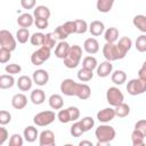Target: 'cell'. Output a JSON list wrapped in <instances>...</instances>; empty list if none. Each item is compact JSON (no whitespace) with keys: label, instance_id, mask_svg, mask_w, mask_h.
I'll list each match as a JSON object with an SVG mask.
<instances>
[{"label":"cell","instance_id":"28","mask_svg":"<svg viewBox=\"0 0 146 146\" xmlns=\"http://www.w3.org/2000/svg\"><path fill=\"white\" fill-rule=\"evenodd\" d=\"M15 79L11 74H2L0 75V88L1 89H9L14 87Z\"/></svg>","mask_w":146,"mask_h":146},{"label":"cell","instance_id":"26","mask_svg":"<svg viewBox=\"0 0 146 146\" xmlns=\"http://www.w3.org/2000/svg\"><path fill=\"white\" fill-rule=\"evenodd\" d=\"M111 80H112V82H113L114 84L121 86V84H123V83L125 82V80H127V74H125V72L122 71V70H116V71H114V72L112 73Z\"/></svg>","mask_w":146,"mask_h":146},{"label":"cell","instance_id":"51","mask_svg":"<svg viewBox=\"0 0 146 146\" xmlns=\"http://www.w3.org/2000/svg\"><path fill=\"white\" fill-rule=\"evenodd\" d=\"M35 2L36 0H21V6L24 9H33L35 7Z\"/></svg>","mask_w":146,"mask_h":146},{"label":"cell","instance_id":"3","mask_svg":"<svg viewBox=\"0 0 146 146\" xmlns=\"http://www.w3.org/2000/svg\"><path fill=\"white\" fill-rule=\"evenodd\" d=\"M127 91L131 96L141 95L146 91V80L138 78V79H131L127 84Z\"/></svg>","mask_w":146,"mask_h":146},{"label":"cell","instance_id":"39","mask_svg":"<svg viewBox=\"0 0 146 146\" xmlns=\"http://www.w3.org/2000/svg\"><path fill=\"white\" fill-rule=\"evenodd\" d=\"M54 34H55V36H56V39H58L59 41H63V40H65L70 34L67 33V31L64 29V26L63 25H59V26H57L56 29H55V31H54Z\"/></svg>","mask_w":146,"mask_h":146},{"label":"cell","instance_id":"19","mask_svg":"<svg viewBox=\"0 0 146 146\" xmlns=\"http://www.w3.org/2000/svg\"><path fill=\"white\" fill-rule=\"evenodd\" d=\"M34 19H35V18H34L33 15H31V14H29V13H24V14H22V15L18 16V18H17V24H18L21 27L27 29V27L32 26V24L34 23Z\"/></svg>","mask_w":146,"mask_h":146},{"label":"cell","instance_id":"35","mask_svg":"<svg viewBox=\"0 0 146 146\" xmlns=\"http://www.w3.org/2000/svg\"><path fill=\"white\" fill-rule=\"evenodd\" d=\"M144 138H145V136L140 131H138L137 129H135L131 132V141H132L133 146H143L144 145Z\"/></svg>","mask_w":146,"mask_h":146},{"label":"cell","instance_id":"6","mask_svg":"<svg viewBox=\"0 0 146 146\" xmlns=\"http://www.w3.org/2000/svg\"><path fill=\"white\" fill-rule=\"evenodd\" d=\"M106 100L110 105L112 106H117L119 104L123 103L124 100V96L122 94V91L117 88V87H110L106 91Z\"/></svg>","mask_w":146,"mask_h":146},{"label":"cell","instance_id":"36","mask_svg":"<svg viewBox=\"0 0 146 146\" xmlns=\"http://www.w3.org/2000/svg\"><path fill=\"white\" fill-rule=\"evenodd\" d=\"M97 66H98V63L94 56H86L82 60V67H86V68L94 71L95 68H97Z\"/></svg>","mask_w":146,"mask_h":146},{"label":"cell","instance_id":"38","mask_svg":"<svg viewBox=\"0 0 146 146\" xmlns=\"http://www.w3.org/2000/svg\"><path fill=\"white\" fill-rule=\"evenodd\" d=\"M135 47L139 52H145L146 51V34H141L136 39Z\"/></svg>","mask_w":146,"mask_h":146},{"label":"cell","instance_id":"8","mask_svg":"<svg viewBox=\"0 0 146 146\" xmlns=\"http://www.w3.org/2000/svg\"><path fill=\"white\" fill-rule=\"evenodd\" d=\"M103 55H104L105 59L110 60V62H114V60L120 59L119 51H117V48H116L115 43L106 42L104 44V47H103Z\"/></svg>","mask_w":146,"mask_h":146},{"label":"cell","instance_id":"55","mask_svg":"<svg viewBox=\"0 0 146 146\" xmlns=\"http://www.w3.org/2000/svg\"><path fill=\"white\" fill-rule=\"evenodd\" d=\"M79 145H80V146H83V145L92 146V143H91V141H89V140H82V141H80V143H79Z\"/></svg>","mask_w":146,"mask_h":146},{"label":"cell","instance_id":"32","mask_svg":"<svg viewBox=\"0 0 146 146\" xmlns=\"http://www.w3.org/2000/svg\"><path fill=\"white\" fill-rule=\"evenodd\" d=\"M114 111H115V115L116 116H119V117H125L130 113V106L128 104H125V103H121L117 106H115Z\"/></svg>","mask_w":146,"mask_h":146},{"label":"cell","instance_id":"47","mask_svg":"<svg viewBox=\"0 0 146 146\" xmlns=\"http://www.w3.org/2000/svg\"><path fill=\"white\" fill-rule=\"evenodd\" d=\"M11 121V114L5 110L0 111V124L1 125H6L7 123H9Z\"/></svg>","mask_w":146,"mask_h":146},{"label":"cell","instance_id":"48","mask_svg":"<svg viewBox=\"0 0 146 146\" xmlns=\"http://www.w3.org/2000/svg\"><path fill=\"white\" fill-rule=\"evenodd\" d=\"M64 29L67 31L68 34H72V33H76V25H75V21H67L63 24Z\"/></svg>","mask_w":146,"mask_h":146},{"label":"cell","instance_id":"50","mask_svg":"<svg viewBox=\"0 0 146 146\" xmlns=\"http://www.w3.org/2000/svg\"><path fill=\"white\" fill-rule=\"evenodd\" d=\"M135 129L140 131L145 137H146V120H139L135 124Z\"/></svg>","mask_w":146,"mask_h":146},{"label":"cell","instance_id":"23","mask_svg":"<svg viewBox=\"0 0 146 146\" xmlns=\"http://www.w3.org/2000/svg\"><path fill=\"white\" fill-rule=\"evenodd\" d=\"M33 16H34V18L48 19L50 17V9L47 6H43V5L36 6L33 10Z\"/></svg>","mask_w":146,"mask_h":146},{"label":"cell","instance_id":"37","mask_svg":"<svg viewBox=\"0 0 146 146\" xmlns=\"http://www.w3.org/2000/svg\"><path fill=\"white\" fill-rule=\"evenodd\" d=\"M70 132H71V135H72L73 137H81L86 131L83 130L81 122L78 121V122H74V123L72 124V127H71V129H70Z\"/></svg>","mask_w":146,"mask_h":146},{"label":"cell","instance_id":"17","mask_svg":"<svg viewBox=\"0 0 146 146\" xmlns=\"http://www.w3.org/2000/svg\"><path fill=\"white\" fill-rule=\"evenodd\" d=\"M27 105V98L24 94H15L11 98V106L16 110H23Z\"/></svg>","mask_w":146,"mask_h":146},{"label":"cell","instance_id":"43","mask_svg":"<svg viewBox=\"0 0 146 146\" xmlns=\"http://www.w3.org/2000/svg\"><path fill=\"white\" fill-rule=\"evenodd\" d=\"M57 119L60 123H67L71 121V116H70V113H68V110H59L58 114H57Z\"/></svg>","mask_w":146,"mask_h":146},{"label":"cell","instance_id":"54","mask_svg":"<svg viewBox=\"0 0 146 146\" xmlns=\"http://www.w3.org/2000/svg\"><path fill=\"white\" fill-rule=\"evenodd\" d=\"M138 78H141V79H145L146 80V60L143 63L141 67L138 71Z\"/></svg>","mask_w":146,"mask_h":146},{"label":"cell","instance_id":"45","mask_svg":"<svg viewBox=\"0 0 146 146\" xmlns=\"http://www.w3.org/2000/svg\"><path fill=\"white\" fill-rule=\"evenodd\" d=\"M5 71H6V73L14 75V74L21 73L22 67H21V65H18V64H8V65H6Z\"/></svg>","mask_w":146,"mask_h":146},{"label":"cell","instance_id":"44","mask_svg":"<svg viewBox=\"0 0 146 146\" xmlns=\"http://www.w3.org/2000/svg\"><path fill=\"white\" fill-rule=\"evenodd\" d=\"M11 58V51L7 48L0 47V63L5 64Z\"/></svg>","mask_w":146,"mask_h":146},{"label":"cell","instance_id":"41","mask_svg":"<svg viewBox=\"0 0 146 146\" xmlns=\"http://www.w3.org/2000/svg\"><path fill=\"white\" fill-rule=\"evenodd\" d=\"M75 25H76V33L78 34H84L89 30V26L84 19H75Z\"/></svg>","mask_w":146,"mask_h":146},{"label":"cell","instance_id":"10","mask_svg":"<svg viewBox=\"0 0 146 146\" xmlns=\"http://www.w3.org/2000/svg\"><path fill=\"white\" fill-rule=\"evenodd\" d=\"M131 46H132V41L128 36H123V38H121L119 40V42L116 43V48H117V51H119L120 59H122V58L125 57V55L128 54V51L131 49Z\"/></svg>","mask_w":146,"mask_h":146},{"label":"cell","instance_id":"49","mask_svg":"<svg viewBox=\"0 0 146 146\" xmlns=\"http://www.w3.org/2000/svg\"><path fill=\"white\" fill-rule=\"evenodd\" d=\"M67 110H68V113H70V116H71V121H76L80 117V110L78 107L70 106Z\"/></svg>","mask_w":146,"mask_h":146},{"label":"cell","instance_id":"18","mask_svg":"<svg viewBox=\"0 0 146 146\" xmlns=\"http://www.w3.org/2000/svg\"><path fill=\"white\" fill-rule=\"evenodd\" d=\"M33 83H34L33 82V79H31L27 75L19 76L18 80H17V82H16V84H17V87H18V89L21 91H27V90H30L32 88V84Z\"/></svg>","mask_w":146,"mask_h":146},{"label":"cell","instance_id":"27","mask_svg":"<svg viewBox=\"0 0 146 146\" xmlns=\"http://www.w3.org/2000/svg\"><path fill=\"white\" fill-rule=\"evenodd\" d=\"M104 38L106 42L115 43V41H117L119 39V30L116 27H108L104 33Z\"/></svg>","mask_w":146,"mask_h":146},{"label":"cell","instance_id":"13","mask_svg":"<svg viewBox=\"0 0 146 146\" xmlns=\"http://www.w3.org/2000/svg\"><path fill=\"white\" fill-rule=\"evenodd\" d=\"M115 116H116L115 111H114V108H111V107L103 108L97 113V120L102 123H107V122L112 121Z\"/></svg>","mask_w":146,"mask_h":146},{"label":"cell","instance_id":"2","mask_svg":"<svg viewBox=\"0 0 146 146\" xmlns=\"http://www.w3.org/2000/svg\"><path fill=\"white\" fill-rule=\"evenodd\" d=\"M81 57H82V48L80 46H78V44L71 46L68 54L63 59L64 60V65L67 68H75L80 64Z\"/></svg>","mask_w":146,"mask_h":146},{"label":"cell","instance_id":"33","mask_svg":"<svg viewBox=\"0 0 146 146\" xmlns=\"http://www.w3.org/2000/svg\"><path fill=\"white\" fill-rule=\"evenodd\" d=\"M30 38H31V35H30L29 29L21 27L19 30H17V32H16V40H17L19 43H25V42H27V40H29Z\"/></svg>","mask_w":146,"mask_h":146},{"label":"cell","instance_id":"4","mask_svg":"<svg viewBox=\"0 0 146 146\" xmlns=\"http://www.w3.org/2000/svg\"><path fill=\"white\" fill-rule=\"evenodd\" d=\"M50 48L46 47V46H41L39 47V49H36L35 51L32 52L31 55V63L35 66L42 65L46 60L49 59L50 57Z\"/></svg>","mask_w":146,"mask_h":146},{"label":"cell","instance_id":"12","mask_svg":"<svg viewBox=\"0 0 146 146\" xmlns=\"http://www.w3.org/2000/svg\"><path fill=\"white\" fill-rule=\"evenodd\" d=\"M32 79H33V82L35 84H38V86H46L47 82L49 81V74H48V72L46 70L39 68V70L33 72Z\"/></svg>","mask_w":146,"mask_h":146},{"label":"cell","instance_id":"40","mask_svg":"<svg viewBox=\"0 0 146 146\" xmlns=\"http://www.w3.org/2000/svg\"><path fill=\"white\" fill-rule=\"evenodd\" d=\"M56 40H57V39H56L54 32H51V33H47L46 36H44L43 46H46V47L52 49V48H55V46H57V44H56Z\"/></svg>","mask_w":146,"mask_h":146},{"label":"cell","instance_id":"46","mask_svg":"<svg viewBox=\"0 0 146 146\" xmlns=\"http://www.w3.org/2000/svg\"><path fill=\"white\" fill-rule=\"evenodd\" d=\"M24 143L23 137L19 133H14L11 135L10 139H9V146H22Z\"/></svg>","mask_w":146,"mask_h":146},{"label":"cell","instance_id":"53","mask_svg":"<svg viewBox=\"0 0 146 146\" xmlns=\"http://www.w3.org/2000/svg\"><path fill=\"white\" fill-rule=\"evenodd\" d=\"M7 138H8V131L2 125V127H0V146L3 145V143L7 140Z\"/></svg>","mask_w":146,"mask_h":146},{"label":"cell","instance_id":"34","mask_svg":"<svg viewBox=\"0 0 146 146\" xmlns=\"http://www.w3.org/2000/svg\"><path fill=\"white\" fill-rule=\"evenodd\" d=\"M44 36H46V34H43V33H41V32H35V33H33V34L31 35V38H30L31 44H32V46H35V47H36V46H38V47L43 46Z\"/></svg>","mask_w":146,"mask_h":146},{"label":"cell","instance_id":"14","mask_svg":"<svg viewBox=\"0 0 146 146\" xmlns=\"http://www.w3.org/2000/svg\"><path fill=\"white\" fill-rule=\"evenodd\" d=\"M113 71V64L110 60H105L103 63H100L97 66V75L99 78H106Z\"/></svg>","mask_w":146,"mask_h":146},{"label":"cell","instance_id":"24","mask_svg":"<svg viewBox=\"0 0 146 146\" xmlns=\"http://www.w3.org/2000/svg\"><path fill=\"white\" fill-rule=\"evenodd\" d=\"M30 98H31V102L34 105H41L46 100V95H44V91L43 90H41V89H34L31 92Z\"/></svg>","mask_w":146,"mask_h":146},{"label":"cell","instance_id":"11","mask_svg":"<svg viewBox=\"0 0 146 146\" xmlns=\"http://www.w3.org/2000/svg\"><path fill=\"white\" fill-rule=\"evenodd\" d=\"M40 146H55V133L51 130H43L39 135Z\"/></svg>","mask_w":146,"mask_h":146},{"label":"cell","instance_id":"9","mask_svg":"<svg viewBox=\"0 0 146 146\" xmlns=\"http://www.w3.org/2000/svg\"><path fill=\"white\" fill-rule=\"evenodd\" d=\"M78 82L72 79H65L60 83V91L65 96H76Z\"/></svg>","mask_w":146,"mask_h":146},{"label":"cell","instance_id":"52","mask_svg":"<svg viewBox=\"0 0 146 146\" xmlns=\"http://www.w3.org/2000/svg\"><path fill=\"white\" fill-rule=\"evenodd\" d=\"M34 24L38 29L40 30H44L46 27H48V19H42V18H35L34 19Z\"/></svg>","mask_w":146,"mask_h":146},{"label":"cell","instance_id":"5","mask_svg":"<svg viewBox=\"0 0 146 146\" xmlns=\"http://www.w3.org/2000/svg\"><path fill=\"white\" fill-rule=\"evenodd\" d=\"M55 117H56L55 112H52V111H42V112H39L38 114L34 115L33 122L38 127H47V125L51 124L55 121Z\"/></svg>","mask_w":146,"mask_h":146},{"label":"cell","instance_id":"30","mask_svg":"<svg viewBox=\"0 0 146 146\" xmlns=\"http://www.w3.org/2000/svg\"><path fill=\"white\" fill-rule=\"evenodd\" d=\"M114 5V0H97L96 7L99 13H108L111 11Z\"/></svg>","mask_w":146,"mask_h":146},{"label":"cell","instance_id":"42","mask_svg":"<svg viewBox=\"0 0 146 146\" xmlns=\"http://www.w3.org/2000/svg\"><path fill=\"white\" fill-rule=\"evenodd\" d=\"M81 124H82V128L84 131H89L94 125H95V121L91 116H84L83 119L80 120Z\"/></svg>","mask_w":146,"mask_h":146},{"label":"cell","instance_id":"16","mask_svg":"<svg viewBox=\"0 0 146 146\" xmlns=\"http://www.w3.org/2000/svg\"><path fill=\"white\" fill-rule=\"evenodd\" d=\"M83 49L89 55H94V54L98 52L99 43H98V41L95 38H88V39H86V41L83 43Z\"/></svg>","mask_w":146,"mask_h":146},{"label":"cell","instance_id":"25","mask_svg":"<svg viewBox=\"0 0 146 146\" xmlns=\"http://www.w3.org/2000/svg\"><path fill=\"white\" fill-rule=\"evenodd\" d=\"M48 103H49V106L52 108V110H60L63 108V105H64V100H63V97L58 94H54L49 97L48 99Z\"/></svg>","mask_w":146,"mask_h":146},{"label":"cell","instance_id":"7","mask_svg":"<svg viewBox=\"0 0 146 146\" xmlns=\"http://www.w3.org/2000/svg\"><path fill=\"white\" fill-rule=\"evenodd\" d=\"M0 46L9 49L10 51H14L17 46V40L11 34V32H9L8 30H1L0 31Z\"/></svg>","mask_w":146,"mask_h":146},{"label":"cell","instance_id":"22","mask_svg":"<svg viewBox=\"0 0 146 146\" xmlns=\"http://www.w3.org/2000/svg\"><path fill=\"white\" fill-rule=\"evenodd\" d=\"M104 31H105V25L100 21H92L89 25V32L94 36H98V35L103 34Z\"/></svg>","mask_w":146,"mask_h":146},{"label":"cell","instance_id":"15","mask_svg":"<svg viewBox=\"0 0 146 146\" xmlns=\"http://www.w3.org/2000/svg\"><path fill=\"white\" fill-rule=\"evenodd\" d=\"M70 48H71V46H70L65 40L59 41V42L57 43L56 48H55V56H56L57 58L64 59V58L66 57V55L68 54Z\"/></svg>","mask_w":146,"mask_h":146},{"label":"cell","instance_id":"31","mask_svg":"<svg viewBox=\"0 0 146 146\" xmlns=\"http://www.w3.org/2000/svg\"><path fill=\"white\" fill-rule=\"evenodd\" d=\"M94 76V72L92 70H89V68H86V67H82L78 71V79L81 81V82H88L92 79Z\"/></svg>","mask_w":146,"mask_h":146},{"label":"cell","instance_id":"29","mask_svg":"<svg viewBox=\"0 0 146 146\" xmlns=\"http://www.w3.org/2000/svg\"><path fill=\"white\" fill-rule=\"evenodd\" d=\"M132 24L140 32L146 33V16L145 15H136L132 19Z\"/></svg>","mask_w":146,"mask_h":146},{"label":"cell","instance_id":"21","mask_svg":"<svg viewBox=\"0 0 146 146\" xmlns=\"http://www.w3.org/2000/svg\"><path fill=\"white\" fill-rule=\"evenodd\" d=\"M23 136H24V139L29 143H33L36 140V137H39V132H38V129L33 125H27L24 131H23Z\"/></svg>","mask_w":146,"mask_h":146},{"label":"cell","instance_id":"1","mask_svg":"<svg viewBox=\"0 0 146 146\" xmlns=\"http://www.w3.org/2000/svg\"><path fill=\"white\" fill-rule=\"evenodd\" d=\"M115 129L108 124H100L98 128H96L95 130V136L97 138V145H106L108 143H111L114 138H115Z\"/></svg>","mask_w":146,"mask_h":146},{"label":"cell","instance_id":"20","mask_svg":"<svg viewBox=\"0 0 146 146\" xmlns=\"http://www.w3.org/2000/svg\"><path fill=\"white\" fill-rule=\"evenodd\" d=\"M91 96V89L88 84L86 83H78V88H76V97L86 100L88 98H90Z\"/></svg>","mask_w":146,"mask_h":146}]
</instances>
